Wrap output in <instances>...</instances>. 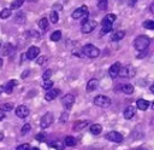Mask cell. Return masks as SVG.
Instances as JSON below:
<instances>
[{
	"label": "cell",
	"mask_w": 154,
	"mask_h": 150,
	"mask_svg": "<svg viewBox=\"0 0 154 150\" xmlns=\"http://www.w3.org/2000/svg\"><path fill=\"white\" fill-rule=\"evenodd\" d=\"M136 105H137V108L140 109V110H147L148 109V106H149V100H146V99H142V98H140L137 102H136Z\"/></svg>",
	"instance_id": "e0dca14e"
},
{
	"label": "cell",
	"mask_w": 154,
	"mask_h": 150,
	"mask_svg": "<svg viewBox=\"0 0 154 150\" xmlns=\"http://www.w3.org/2000/svg\"><path fill=\"white\" fill-rule=\"evenodd\" d=\"M136 1H137V0H130V1H129V5H130V6H134V5L136 4Z\"/></svg>",
	"instance_id": "60d3db41"
},
{
	"label": "cell",
	"mask_w": 154,
	"mask_h": 150,
	"mask_svg": "<svg viewBox=\"0 0 154 150\" xmlns=\"http://www.w3.org/2000/svg\"><path fill=\"white\" fill-rule=\"evenodd\" d=\"M135 74H136V69H135V67L131 65V64H126V65H124V67H120V68H119V71H118V76H120V77H126V79L135 76Z\"/></svg>",
	"instance_id": "277c9868"
},
{
	"label": "cell",
	"mask_w": 154,
	"mask_h": 150,
	"mask_svg": "<svg viewBox=\"0 0 154 150\" xmlns=\"http://www.w3.org/2000/svg\"><path fill=\"white\" fill-rule=\"evenodd\" d=\"M124 36H125V31H124V30H118V31L112 33L111 40H112V41H119V40H122Z\"/></svg>",
	"instance_id": "d6986e66"
},
{
	"label": "cell",
	"mask_w": 154,
	"mask_h": 150,
	"mask_svg": "<svg viewBox=\"0 0 154 150\" xmlns=\"http://www.w3.org/2000/svg\"><path fill=\"white\" fill-rule=\"evenodd\" d=\"M51 76H52V70H51V69H47V70L43 73V75H42L43 80H48Z\"/></svg>",
	"instance_id": "8d00e7d4"
},
{
	"label": "cell",
	"mask_w": 154,
	"mask_h": 150,
	"mask_svg": "<svg viewBox=\"0 0 154 150\" xmlns=\"http://www.w3.org/2000/svg\"><path fill=\"white\" fill-rule=\"evenodd\" d=\"M89 131H90L91 134H94V135H99V134L101 133V131H102V126H101L100 123H93V125L90 126Z\"/></svg>",
	"instance_id": "ac0fdd59"
},
{
	"label": "cell",
	"mask_w": 154,
	"mask_h": 150,
	"mask_svg": "<svg viewBox=\"0 0 154 150\" xmlns=\"http://www.w3.org/2000/svg\"><path fill=\"white\" fill-rule=\"evenodd\" d=\"M59 93H60V90L59 88H53V90H48L47 91V93L45 94V99L47 100V102H51V100H53L54 98H57L58 96H59Z\"/></svg>",
	"instance_id": "5bb4252c"
},
{
	"label": "cell",
	"mask_w": 154,
	"mask_h": 150,
	"mask_svg": "<svg viewBox=\"0 0 154 150\" xmlns=\"http://www.w3.org/2000/svg\"><path fill=\"white\" fill-rule=\"evenodd\" d=\"M29 150H40L38 148H31V149H29Z\"/></svg>",
	"instance_id": "7dc6e473"
},
{
	"label": "cell",
	"mask_w": 154,
	"mask_h": 150,
	"mask_svg": "<svg viewBox=\"0 0 154 150\" xmlns=\"http://www.w3.org/2000/svg\"><path fill=\"white\" fill-rule=\"evenodd\" d=\"M120 91L125 94H132L134 93V86L130 85V83H126V85H122L120 86Z\"/></svg>",
	"instance_id": "603a6c76"
},
{
	"label": "cell",
	"mask_w": 154,
	"mask_h": 150,
	"mask_svg": "<svg viewBox=\"0 0 154 150\" xmlns=\"http://www.w3.org/2000/svg\"><path fill=\"white\" fill-rule=\"evenodd\" d=\"M1 67H2V59L0 58V69H1Z\"/></svg>",
	"instance_id": "c3c4849f"
},
{
	"label": "cell",
	"mask_w": 154,
	"mask_h": 150,
	"mask_svg": "<svg viewBox=\"0 0 154 150\" xmlns=\"http://www.w3.org/2000/svg\"><path fill=\"white\" fill-rule=\"evenodd\" d=\"M99 86V80L97 79H90L88 82H87V92H93L94 90H96V87Z\"/></svg>",
	"instance_id": "2e32d148"
},
{
	"label": "cell",
	"mask_w": 154,
	"mask_h": 150,
	"mask_svg": "<svg viewBox=\"0 0 154 150\" xmlns=\"http://www.w3.org/2000/svg\"><path fill=\"white\" fill-rule=\"evenodd\" d=\"M73 103H75V96L71 93H67L61 98V104L64 105L65 109H70L73 105Z\"/></svg>",
	"instance_id": "9c48e42d"
},
{
	"label": "cell",
	"mask_w": 154,
	"mask_h": 150,
	"mask_svg": "<svg viewBox=\"0 0 154 150\" xmlns=\"http://www.w3.org/2000/svg\"><path fill=\"white\" fill-rule=\"evenodd\" d=\"M14 111H16V115L20 119H25L29 115V108L26 105H18Z\"/></svg>",
	"instance_id": "8fae6325"
},
{
	"label": "cell",
	"mask_w": 154,
	"mask_h": 150,
	"mask_svg": "<svg viewBox=\"0 0 154 150\" xmlns=\"http://www.w3.org/2000/svg\"><path fill=\"white\" fill-rule=\"evenodd\" d=\"M38 28H41L42 30H46L48 28V19L47 18H41L38 21Z\"/></svg>",
	"instance_id": "83f0119b"
},
{
	"label": "cell",
	"mask_w": 154,
	"mask_h": 150,
	"mask_svg": "<svg viewBox=\"0 0 154 150\" xmlns=\"http://www.w3.org/2000/svg\"><path fill=\"white\" fill-rule=\"evenodd\" d=\"M45 60H46V57H45V56H41V57H38V58H37L36 63H37V64H40V65H42V64L45 63Z\"/></svg>",
	"instance_id": "ab89813d"
},
{
	"label": "cell",
	"mask_w": 154,
	"mask_h": 150,
	"mask_svg": "<svg viewBox=\"0 0 154 150\" xmlns=\"http://www.w3.org/2000/svg\"><path fill=\"white\" fill-rule=\"evenodd\" d=\"M17 80H10L5 86H4V91L6 92V93H11L12 91H13V87L14 86H17Z\"/></svg>",
	"instance_id": "ffe728a7"
},
{
	"label": "cell",
	"mask_w": 154,
	"mask_h": 150,
	"mask_svg": "<svg viewBox=\"0 0 154 150\" xmlns=\"http://www.w3.org/2000/svg\"><path fill=\"white\" fill-rule=\"evenodd\" d=\"M61 39V31L60 30H55L51 34V40L52 41H59Z\"/></svg>",
	"instance_id": "d4e9b609"
},
{
	"label": "cell",
	"mask_w": 154,
	"mask_h": 150,
	"mask_svg": "<svg viewBox=\"0 0 154 150\" xmlns=\"http://www.w3.org/2000/svg\"><path fill=\"white\" fill-rule=\"evenodd\" d=\"M49 19H51V22H52L53 24H57L58 21H59V15H58V12L52 11V12H51V16H49Z\"/></svg>",
	"instance_id": "f1b7e54d"
},
{
	"label": "cell",
	"mask_w": 154,
	"mask_h": 150,
	"mask_svg": "<svg viewBox=\"0 0 154 150\" xmlns=\"http://www.w3.org/2000/svg\"><path fill=\"white\" fill-rule=\"evenodd\" d=\"M116 18H117L116 15L109 13V15H107V16L102 19V22H101V31H100L101 35H105L106 33H109V31L112 30L113 23H114Z\"/></svg>",
	"instance_id": "6da1fadb"
},
{
	"label": "cell",
	"mask_w": 154,
	"mask_h": 150,
	"mask_svg": "<svg viewBox=\"0 0 154 150\" xmlns=\"http://www.w3.org/2000/svg\"><path fill=\"white\" fill-rule=\"evenodd\" d=\"M135 108L134 106H128L125 110H124V117L126 119V120H130V119H132L134 116H135Z\"/></svg>",
	"instance_id": "44dd1931"
},
{
	"label": "cell",
	"mask_w": 154,
	"mask_h": 150,
	"mask_svg": "<svg viewBox=\"0 0 154 150\" xmlns=\"http://www.w3.org/2000/svg\"><path fill=\"white\" fill-rule=\"evenodd\" d=\"M149 44H150V39L146 35H140L134 41V46L137 51H146L148 48Z\"/></svg>",
	"instance_id": "7a4b0ae2"
},
{
	"label": "cell",
	"mask_w": 154,
	"mask_h": 150,
	"mask_svg": "<svg viewBox=\"0 0 154 150\" xmlns=\"http://www.w3.org/2000/svg\"><path fill=\"white\" fill-rule=\"evenodd\" d=\"M38 54H40V48L36 47V46H31L26 51V58L30 59V60L31 59H35L36 57H38Z\"/></svg>",
	"instance_id": "7c38bea8"
},
{
	"label": "cell",
	"mask_w": 154,
	"mask_h": 150,
	"mask_svg": "<svg viewBox=\"0 0 154 150\" xmlns=\"http://www.w3.org/2000/svg\"><path fill=\"white\" fill-rule=\"evenodd\" d=\"M150 92H152V93H153V92H154V86H153V85H152V86H150Z\"/></svg>",
	"instance_id": "f6af8a7d"
},
{
	"label": "cell",
	"mask_w": 154,
	"mask_h": 150,
	"mask_svg": "<svg viewBox=\"0 0 154 150\" xmlns=\"http://www.w3.org/2000/svg\"><path fill=\"white\" fill-rule=\"evenodd\" d=\"M2 139H4V133H2V132H0V142H1Z\"/></svg>",
	"instance_id": "ee69618b"
},
{
	"label": "cell",
	"mask_w": 154,
	"mask_h": 150,
	"mask_svg": "<svg viewBox=\"0 0 154 150\" xmlns=\"http://www.w3.org/2000/svg\"><path fill=\"white\" fill-rule=\"evenodd\" d=\"M89 125V121L88 120H83V121H77L73 126H72V131H75V132H79V131H82V129H84L87 126Z\"/></svg>",
	"instance_id": "9a60e30c"
},
{
	"label": "cell",
	"mask_w": 154,
	"mask_h": 150,
	"mask_svg": "<svg viewBox=\"0 0 154 150\" xmlns=\"http://www.w3.org/2000/svg\"><path fill=\"white\" fill-rule=\"evenodd\" d=\"M76 143H77V140H76V138L72 137V135H67V137L65 138V144H66L67 146H75Z\"/></svg>",
	"instance_id": "cb8c5ba5"
},
{
	"label": "cell",
	"mask_w": 154,
	"mask_h": 150,
	"mask_svg": "<svg viewBox=\"0 0 154 150\" xmlns=\"http://www.w3.org/2000/svg\"><path fill=\"white\" fill-rule=\"evenodd\" d=\"M11 8H4V10H1V12H0V18H2V19H6V18H8L10 16H11Z\"/></svg>",
	"instance_id": "4316f807"
},
{
	"label": "cell",
	"mask_w": 154,
	"mask_h": 150,
	"mask_svg": "<svg viewBox=\"0 0 154 150\" xmlns=\"http://www.w3.org/2000/svg\"><path fill=\"white\" fill-rule=\"evenodd\" d=\"M82 52H83L84 56H87V57H89V58H96V57L100 54V50H99L96 46L91 45V44L84 45V46L82 47Z\"/></svg>",
	"instance_id": "3957f363"
},
{
	"label": "cell",
	"mask_w": 154,
	"mask_h": 150,
	"mask_svg": "<svg viewBox=\"0 0 154 150\" xmlns=\"http://www.w3.org/2000/svg\"><path fill=\"white\" fill-rule=\"evenodd\" d=\"M84 15H88V7L85 6V5H83V6H81V7H78V8H76L73 12H72V18L73 19H78V18H82Z\"/></svg>",
	"instance_id": "30bf717a"
},
{
	"label": "cell",
	"mask_w": 154,
	"mask_h": 150,
	"mask_svg": "<svg viewBox=\"0 0 154 150\" xmlns=\"http://www.w3.org/2000/svg\"><path fill=\"white\" fill-rule=\"evenodd\" d=\"M95 28H96V22L93 21V19H87L84 23H82V25H81V31H82L83 34H89V33H91Z\"/></svg>",
	"instance_id": "8992f818"
},
{
	"label": "cell",
	"mask_w": 154,
	"mask_h": 150,
	"mask_svg": "<svg viewBox=\"0 0 154 150\" xmlns=\"http://www.w3.org/2000/svg\"><path fill=\"white\" fill-rule=\"evenodd\" d=\"M106 139H108L109 142H113V143H122L124 137L119 133V132H116V131H111L106 134Z\"/></svg>",
	"instance_id": "ba28073f"
},
{
	"label": "cell",
	"mask_w": 154,
	"mask_h": 150,
	"mask_svg": "<svg viewBox=\"0 0 154 150\" xmlns=\"http://www.w3.org/2000/svg\"><path fill=\"white\" fill-rule=\"evenodd\" d=\"M150 12H152V13H154V2H153V4H150Z\"/></svg>",
	"instance_id": "7bdbcfd3"
},
{
	"label": "cell",
	"mask_w": 154,
	"mask_h": 150,
	"mask_svg": "<svg viewBox=\"0 0 154 150\" xmlns=\"http://www.w3.org/2000/svg\"><path fill=\"white\" fill-rule=\"evenodd\" d=\"M30 149V146H29V144H22V145H18L17 148H16V150H29Z\"/></svg>",
	"instance_id": "74e56055"
},
{
	"label": "cell",
	"mask_w": 154,
	"mask_h": 150,
	"mask_svg": "<svg viewBox=\"0 0 154 150\" xmlns=\"http://www.w3.org/2000/svg\"><path fill=\"white\" fill-rule=\"evenodd\" d=\"M23 2H24V0H13V1L11 2V5H10V8H11V10L19 8V7L23 5Z\"/></svg>",
	"instance_id": "484cf974"
},
{
	"label": "cell",
	"mask_w": 154,
	"mask_h": 150,
	"mask_svg": "<svg viewBox=\"0 0 154 150\" xmlns=\"http://www.w3.org/2000/svg\"><path fill=\"white\" fill-rule=\"evenodd\" d=\"M53 120H54V117H53V114L52 112H46L42 117H41V120H40V126H41V128H48L52 123H53Z\"/></svg>",
	"instance_id": "52a82bcc"
},
{
	"label": "cell",
	"mask_w": 154,
	"mask_h": 150,
	"mask_svg": "<svg viewBox=\"0 0 154 150\" xmlns=\"http://www.w3.org/2000/svg\"><path fill=\"white\" fill-rule=\"evenodd\" d=\"M137 150H147V149H144V148H140V149H137Z\"/></svg>",
	"instance_id": "681fc988"
},
{
	"label": "cell",
	"mask_w": 154,
	"mask_h": 150,
	"mask_svg": "<svg viewBox=\"0 0 154 150\" xmlns=\"http://www.w3.org/2000/svg\"><path fill=\"white\" fill-rule=\"evenodd\" d=\"M30 129H31V126H30L29 123H25V125L22 127V129H20V134H22V135H24V134H26Z\"/></svg>",
	"instance_id": "e575fe53"
},
{
	"label": "cell",
	"mask_w": 154,
	"mask_h": 150,
	"mask_svg": "<svg viewBox=\"0 0 154 150\" xmlns=\"http://www.w3.org/2000/svg\"><path fill=\"white\" fill-rule=\"evenodd\" d=\"M4 117H5V111H1L0 110V120H2Z\"/></svg>",
	"instance_id": "b9f144b4"
},
{
	"label": "cell",
	"mask_w": 154,
	"mask_h": 150,
	"mask_svg": "<svg viewBox=\"0 0 154 150\" xmlns=\"http://www.w3.org/2000/svg\"><path fill=\"white\" fill-rule=\"evenodd\" d=\"M94 104L100 108H108L111 105V98L103 94H99L94 98Z\"/></svg>",
	"instance_id": "5b68a950"
},
{
	"label": "cell",
	"mask_w": 154,
	"mask_h": 150,
	"mask_svg": "<svg viewBox=\"0 0 154 150\" xmlns=\"http://www.w3.org/2000/svg\"><path fill=\"white\" fill-rule=\"evenodd\" d=\"M0 46H1V42H0Z\"/></svg>",
	"instance_id": "f907efd6"
},
{
	"label": "cell",
	"mask_w": 154,
	"mask_h": 150,
	"mask_svg": "<svg viewBox=\"0 0 154 150\" xmlns=\"http://www.w3.org/2000/svg\"><path fill=\"white\" fill-rule=\"evenodd\" d=\"M45 139H46V133H38L36 135V140L37 142H43Z\"/></svg>",
	"instance_id": "f35d334b"
},
{
	"label": "cell",
	"mask_w": 154,
	"mask_h": 150,
	"mask_svg": "<svg viewBox=\"0 0 154 150\" xmlns=\"http://www.w3.org/2000/svg\"><path fill=\"white\" fill-rule=\"evenodd\" d=\"M143 28H146V29H149V30L154 29V21H150V19H148V21H144V22H143Z\"/></svg>",
	"instance_id": "4dcf8cb0"
},
{
	"label": "cell",
	"mask_w": 154,
	"mask_h": 150,
	"mask_svg": "<svg viewBox=\"0 0 154 150\" xmlns=\"http://www.w3.org/2000/svg\"><path fill=\"white\" fill-rule=\"evenodd\" d=\"M12 109H13V104L12 103H5V104H2L0 106V110L1 111H10Z\"/></svg>",
	"instance_id": "1f68e13d"
},
{
	"label": "cell",
	"mask_w": 154,
	"mask_h": 150,
	"mask_svg": "<svg viewBox=\"0 0 154 150\" xmlns=\"http://www.w3.org/2000/svg\"><path fill=\"white\" fill-rule=\"evenodd\" d=\"M48 145L51 146V148H53V149H55V150H64V143L61 142V140H53V142H51V143H48Z\"/></svg>",
	"instance_id": "7402d4cb"
},
{
	"label": "cell",
	"mask_w": 154,
	"mask_h": 150,
	"mask_svg": "<svg viewBox=\"0 0 154 150\" xmlns=\"http://www.w3.org/2000/svg\"><path fill=\"white\" fill-rule=\"evenodd\" d=\"M24 21H25V16H24V12H19V13L16 16V22H17V23H20V24H23V23H24Z\"/></svg>",
	"instance_id": "d6a6232c"
},
{
	"label": "cell",
	"mask_w": 154,
	"mask_h": 150,
	"mask_svg": "<svg viewBox=\"0 0 154 150\" xmlns=\"http://www.w3.org/2000/svg\"><path fill=\"white\" fill-rule=\"evenodd\" d=\"M12 48H13V47H12V46H11L10 44H7V45H6V46H5L4 48H2V54H5V56H8V54L11 53L10 51H11Z\"/></svg>",
	"instance_id": "d590c367"
},
{
	"label": "cell",
	"mask_w": 154,
	"mask_h": 150,
	"mask_svg": "<svg viewBox=\"0 0 154 150\" xmlns=\"http://www.w3.org/2000/svg\"><path fill=\"white\" fill-rule=\"evenodd\" d=\"M52 86H53V81H51L49 79H48V80H45V81L42 82V87H43L45 90H49V88H52Z\"/></svg>",
	"instance_id": "836d02e7"
},
{
	"label": "cell",
	"mask_w": 154,
	"mask_h": 150,
	"mask_svg": "<svg viewBox=\"0 0 154 150\" xmlns=\"http://www.w3.org/2000/svg\"><path fill=\"white\" fill-rule=\"evenodd\" d=\"M2 91H4V86H0V93H2Z\"/></svg>",
	"instance_id": "bcb514c9"
},
{
	"label": "cell",
	"mask_w": 154,
	"mask_h": 150,
	"mask_svg": "<svg viewBox=\"0 0 154 150\" xmlns=\"http://www.w3.org/2000/svg\"><path fill=\"white\" fill-rule=\"evenodd\" d=\"M119 68H120V63H119V62H116V63H113V64L109 67V69H108V75H109V77H112V79H116V77L118 76V71H119Z\"/></svg>",
	"instance_id": "4fadbf2b"
},
{
	"label": "cell",
	"mask_w": 154,
	"mask_h": 150,
	"mask_svg": "<svg viewBox=\"0 0 154 150\" xmlns=\"http://www.w3.org/2000/svg\"><path fill=\"white\" fill-rule=\"evenodd\" d=\"M107 4H108L107 0H97V7H99V10H101V11L106 10L107 8Z\"/></svg>",
	"instance_id": "f546056e"
}]
</instances>
